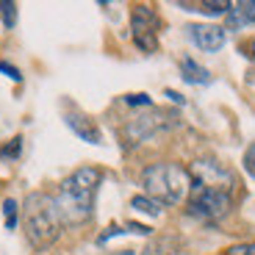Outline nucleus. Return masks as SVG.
Listing matches in <instances>:
<instances>
[{"label":"nucleus","instance_id":"obj_1","mask_svg":"<svg viewBox=\"0 0 255 255\" xmlns=\"http://www.w3.org/2000/svg\"><path fill=\"white\" fill-rule=\"evenodd\" d=\"M97 183H100V169L97 166H81L58 186V194L53 200H56V208L61 214V222L81 225L92 217Z\"/></svg>","mask_w":255,"mask_h":255},{"label":"nucleus","instance_id":"obj_2","mask_svg":"<svg viewBox=\"0 0 255 255\" xmlns=\"http://www.w3.org/2000/svg\"><path fill=\"white\" fill-rule=\"evenodd\" d=\"M61 225L64 222L56 208V200L42 194V191L28 194L25 205H22V228H25V236L33 247L36 250L50 247L61 233Z\"/></svg>","mask_w":255,"mask_h":255},{"label":"nucleus","instance_id":"obj_3","mask_svg":"<svg viewBox=\"0 0 255 255\" xmlns=\"http://www.w3.org/2000/svg\"><path fill=\"white\" fill-rule=\"evenodd\" d=\"M147 197H153L161 205H178L189 197L191 191V175L189 169L178 164H153L141 172Z\"/></svg>","mask_w":255,"mask_h":255},{"label":"nucleus","instance_id":"obj_4","mask_svg":"<svg viewBox=\"0 0 255 255\" xmlns=\"http://www.w3.org/2000/svg\"><path fill=\"white\" fill-rule=\"evenodd\" d=\"M230 211V191L191 186L189 191V214L200 219H222Z\"/></svg>","mask_w":255,"mask_h":255},{"label":"nucleus","instance_id":"obj_5","mask_svg":"<svg viewBox=\"0 0 255 255\" xmlns=\"http://www.w3.org/2000/svg\"><path fill=\"white\" fill-rule=\"evenodd\" d=\"M191 186H205V189H219V191H233V172L228 166H222L219 161H194L189 169Z\"/></svg>","mask_w":255,"mask_h":255},{"label":"nucleus","instance_id":"obj_6","mask_svg":"<svg viewBox=\"0 0 255 255\" xmlns=\"http://www.w3.org/2000/svg\"><path fill=\"white\" fill-rule=\"evenodd\" d=\"M130 31H133V42L144 53H153L158 47V14L150 6H133L130 14Z\"/></svg>","mask_w":255,"mask_h":255},{"label":"nucleus","instance_id":"obj_7","mask_svg":"<svg viewBox=\"0 0 255 255\" xmlns=\"http://www.w3.org/2000/svg\"><path fill=\"white\" fill-rule=\"evenodd\" d=\"M175 114H164V111H150V114H139L133 117V120L128 122L125 133L130 136V141H147L153 139L155 133H161V130H166V128L175 125Z\"/></svg>","mask_w":255,"mask_h":255},{"label":"nucleus","instance_id":"obj_8","mask_svg":"<svg viewBox=\"0 0 255 255\" xmlns=\"http://www.w3.org/2000/svg\"><path fill=\"white\" fill-rule=\"evenodd\" d=\"M186 31H189L191 42L205 53H217L225 45V28L219 25H189Z\"/></svg>","mask_w":255,"mask_h":255},{"label":"nucleus","instance_id":"obj_9","mask_svg":"<svg viewBox=\"0 0 255 255\" xmlns=\"http://www.w3.org/2000/svg\"><path fill=\"white\" fill-rule=\"evenodd\" d=\"M64 122H67V125H70L83 141H89V144H100V141H103L100 128H97L86 114H81V111H70V114L64 117Z\"/></svg>","mask_w":255,"mask_h":255},{"label":"nucleus","instance_id":"obj_10","mask_svg":"<svg viewBox=\"0 0 255 255\" xmlns=\"http://www.w3.org/2000/svg\"><path fill=\"white\" fill-rule=\"evenodd\" d=\"M255 22V0H239V3H230L228 11V28L236 31V28L253 25Z\"/></svg>","mask_w":255,"mask_h":255},{"label":"nucleus","instance_id":"obj_11","mask_svg":"<svg viewBox=\"0 0 255 255\" xmlns=\"http://www.w3.org/2000/svg\"><path fill=\"white\" fill-rule=\"evenodd\" d=\"M180 72H183V81L186 83H208L211 81V72L205 70V67H200L197 61H194V58H183V61H180Z\"/></svg>","mask_w":255,"mask_h":255},{"label":"nucleus","instance_id":"obj_12","mask_svg":"<svg viewBox=\"0 0 255 255\" xmlns=\"http://www.w3.org/2000/svg\"><path fill=\"white\" fill-rule=\"evenodd\" d=\"M180 6L189 8V11L211 14V17H219V14H228V11H230V3H228V0H203V3H180Z\"/></svg>","mask_w":255,"mask_h":255},{"label":"nucleus","instance_id":"obj_13","mask_svg":"<svg viewBox=\"0 0 255 255\" xmlns=\"http://www.w3.org/2000/svg\"><path fill=\"white\" fill-rule=\"evenodd\" d=\"M130 208L141 211V214H147V217H158L161 214V203H155V200L147 197V194H136V197L130 200Z\"/></svg>","mask_w":255,"mask_h":255},{"label":"nucleus","instance_id":"obj_14","mask_svg":"<svg viewBox=\"0 0 255 255\" xmlns=\"http://www.w3.org/2000/svg\"><path fill=\"white\" fill-rule=\"evenodd\" d=\"M0 14H3V25L14 28V22H17V6L8 3V0H3V3H0Z\"/></svg>","mask_w":255,"mask_h":255},{"label":"nucleus","instance_id":"obj_15","mask_svg":"<svg viewBox=\"0 0 255 255\" xmlns=\"http://www.w3.org/2000/svg\"><path fill=\"white\" fill-rule=\"evenodd\" d=\"M3 217H6L8 230L17 228V203H14V200H6V203H3Z\"/></svg>","mask_w":255,"mask_h":255},{"label":"nucleus","instance_id":"obj_16","mask_svg":"<svg viewBox=\"0 0 255 255\" xmlns=\"http://www.w3.org/2000/svg\"><path fill=\"white\" fill-rule=\"evenodd\" d=\"M125 103H128V106H144V109H150V106H153L150 95H144V92H136V95H125Z\"/></svg>","mask_w":255,"mask_h":255},{"label":"nucleus","instance_id":"obj_17","mask_svg":"<svg viewBox=\"0 0 255 255\" xmlns=\"http://www.w3.org/2000/svg\"><path fill=\"white\" fill-rule=\"evenodd\" d=\"M19 150H22V139L17 136V139H11L6 147H3V150H0V155H3V158H17Z\"/></svg>","mask_w":255,"mask_h":255},{"label":"nucleus","instance_id":"obj_18","mask_svg":"<svg viewBox=\"0 0 255 255\" xmlns=\"http://www.w3.org/2000/svg\"><path fill=\"white\" fill-rule=\"evenodd\" d=\"M244 169H247V172L253 175V180H255V144H250L247 153H244Z\"/></svg>","mask_w":255,"mask_h":255},{"label":"nucleus","instance_id":"obj_19","mask_svg":"<svg viewBox=\"0 0 255 255\" xmlns=\"http://www.w3.org/2000/svg\"><path fill=\"white\" fill-rule=\"evenodd\" d=\"M225 255H255V244H236V247L225 250Z\"/></svg>","mask_w":255,"mask_h":255},{"label":"nucleus","instance_id":"obj_20","mask_svg":"<svg viewBox=\"0 0 255 255\" xmlns=\"http://www.w3.org/2000/svg\"><path fill=\"white\" fill-rule=\"evenodd\" d=\"M125 233H139V236H150V228H147V225H139V222H128V225H125Z\"/></svg>","mask_w":255,"mask_h":255},{"label":"nucleus","instance_id":"obj_21","mask_svg":"<svg viewBox=\"0 0 255 255\" xmlns=\"http://www.w3.org/2000/svg\"><path fill=\"white\" fill-rule=\"evenodd\" d=\"M0 72H6V75L11 78V81H22V75H19V70H17V67H11L8 61H0Z\"/></svg>","mask_w":255,"mask_h":255},{"label":"nucleus","instance_id":"obj_22","mask_svg":"<svg viewBox=\"0 0 255 255\" xmlns=\"http://www.w3.org/2000/svg\"><path fill=\"white\" fill-rule=\"evenodd\" d=\"M164 95H166V97H169V100H175V103H178V106H183V103H186V97H180V95H178V92H172V89H166V92H164Z\"/></svg>","mask_w":255,"mask_h":255},{"label":"nucleus","instance_id":"obj_23","mask_svg":"<svg viewBox=\"0 0 255 255\" xmlns=\"http://www.w3.org/2000/svg\"><path fill=\"white\" fill-rule=\"evenodd\" d=\"M253 58H255V42H253Z\"/></svg>","mask_w":255,"mask_h":255}]
</instances>
